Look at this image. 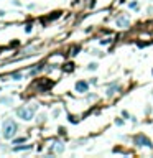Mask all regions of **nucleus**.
<instances>
[{
	"label": "nucleus",
	"mask_w": 153,
	"mask_h": 158,
	"mask_svg": "<svg viewBox=\"0 0 153 158\" xmlns=\"http://www.w3.org/2000/svg\"><path fill=\"white\" fill-rule=\"evenodd\" d=\"M18 132V127H17V124L15 120H5L3 122V128H2V135L7 138V140H10V138L15 137V133Z\"/></svg>",
	"instance_id": "obj_1"
},
{
	"label": "nucleus",
	"mask_w": 153,
	"mask_h": 158,
	"mask_svg": "<svg viewBox=\"0 0 153 158\" xmlns=\"http://www.w3.org/2000/svg\"><path fill=\"white\" fill-rule=\"evenodd\" d=\"M36 109H38V105H25V107H20L17 111V115L23 119V120H31L33 115H35V112H36Z\"/></svg>",
	"instance_id": "obj_2"
},
{
	"label": "nucleus",
	"mask_w": 153,
	"mask_h": 158,
	"mask_svg": "<svg viewBox=\"0 0 153 158\" xmlns=\"http://www.w3.org/2000/svg\"><path fill=\"white\" fill-rule=\"evenodd\" d=\"M133 142H135V145H138V147H147V148H151L153 145H151V140L148 137H145V135H137L135 138H133Z\"/></svg>",
	"instance_id": "obj_3"
},
{
	"label": "nucleus",
	"mask_w": 153,
	"mask_h": 158,
	"mask_svg": "<svg viewBox=\"0 0 153 158\" xmlns=\"http://www.w3.org/2000/svg\"><path fill=\"white\" fill-rule=\"evenodd\" d=\"M76 91H78L79 94L87 92V91H89V84L86 83V81H78V83H76Z\"/></svg>",
	"instance_id": "obj_4"
},
{
	"label": "nucleus",
	"mask_w": 153,
	"mask_h": 158,
	"mask_svg": "<svg viewBox=\"0 0 153 158\" xmlns=\"http://www.w3.org/2000/svg\"><path fill=\"white\" fill-rule=\"evenodd\" d=\"M117 26H120V28L128 26V18L127 17H119L117 18Z\"/></svg>",
	"instance_id": "obj_5"
},
{
	"label": "nucleus",
	"mask_w": 153,
	"mask_h": 158,
	"mask_svg": "<svg viewBox=\"0 0 153 158\" xmlns=\"http://www.w3.org/2000/svg\"><path fill=\"white\" fill-rule=\"evenodd\" d=\"M53 150H54V152H58V153H61V152L64 150L63 143H61V142H56V143H54V147H53Z\"/></svg>",
	"instance_id": "obj_6"
},
{
	"label": "nucleus",
	"mask_w": 153,
	"mask_h": 158,
	"mask_svg": "<svg viewBox=\"0 0 153 158\" xmlns=\"http://www.w3.org/2000/svg\"><path fill=\"white\" fill-rule=\"evenodd\" d=\"M119 89V86H112V87H109L107 89V95H112V94H115V91Z\"/></svg>",
	"instance_id": "obj_7"
},
{
	"label": "nucleus",
	"mask_w": 153,
	"mask_h": 158,
	"mask_svg": "<svg viewBox=\"0 0 153 158\" xmlns=\"http://www.w3.org/2000/svg\"><path fill=\"white\" fill-rule=\"evenodd\" d=\"M132 8V10H138V8H140V5H138V2H130V5H128Z\"/></svg>",
	"instance_id": "obj_8"
},
{
	"label": "nucleus",
	"mask_w": 153,
	"mask_h": 158,
	"mask_svg": "<svg viewBox=\"0 0 153 158\" xmlns=\"http://www.w3.org/2000/svg\"><path fill=\"white\" fill-rule=\"evenodd\" d=\"M87 69H89V71H94V69H97V64H95V63H91V64L87 66Z\"/></svg>",
	"instance_id": "obj_9"
},
{
	"label": "nucleus",
	"mask_w": 153,
	"mask_h": 158,
	"mask_svg": "<svg viewBox=\"0 0 153 158\" xmlns=\"http://www.w3.org/2000/svg\"><path fill=\"white\" fill-rule=\"evenodd\" d=\"M13 79H15V81H20V79H22V74H20V73H15V74H13Z\"/></svg>",
	"instance_id": "obj_10"
},
{
	"label": "nucleus",
	"mask_w": 153,
	"mask_h": 158,
	"mask_svg": "<svg viewBox=\"0 0 153 158\" xmlns=\"http://www.w3.org/2000/svg\"><path fill=\"white\" fill-rule=\"evenodd\" d=\"M25 140H26V138H17V140L13 142V143H15V145H18V143H23V142H25Z\"/></svg>",
	"instance_id": "obj_11"
},
{
	"label": "nucleus",
	"mask_w": 153,
	"mask_h": 158,
	"mask_svg": "<svg viewBox=\"0 0 153 158\" xmlns=\"http://www.w3.org/2000/svg\"><path fill=\"white\" fill-rule=\"evenodd\" d=\"M31 26H33L31 23H28V25H26V28H25V31H26V33H30V31H31Z\"/></svg>",
	"instance_id": "obj_12"
},
{
	"label": "nucleus",
	"mask_w": 153,
	"mask_h": 158,
	"mask_svg": "<svg viewBox=\"0 0 153 158\" xmlns=\"http://www.w3.org/2000/svg\"><path fill=\"white\" fill-rule=\"evenodd\" d=\"M26 148H30V147H17V148H15V150L18 152V150H26Z\"/></svg>",
	"instance_id": "obj_13"
},
{
	"label": "nucleus",
	"mask_w": 153,
	"mask_h": 158,
	"mask_svg": "<svg viewBox=\"0 0 153 158\" xmlns=\"http://www.w3.org/2000/svg\"><path fill=\"white\" fill-rule=\"evenodd\" d=\"M53 114H54V117H58V115H59V114H61V112H59V109H56V111H54Z\"/></svg>",
	"instance_id": "obj_14"
}]
</instances>
